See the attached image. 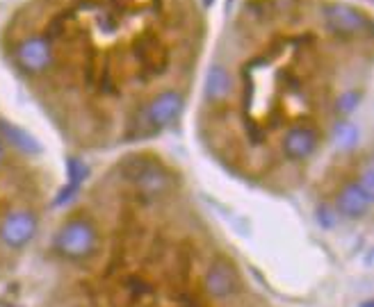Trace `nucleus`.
Returning a JSON list of instances; mask_svg holds the SVG:
<instances>
[{
	"label": "nucleus",
	"mask_w": 374,
	"mask_h": 307,
	"mask_svg": "<svg viewBox=\"0 0 374 307\" xmlns=\"http://www.w3.org/2000/svg\"><path fill=\"white\" fill-rule=\"evenodd\" d=\"M98 230L89 218H71L55 234V250L66 259H87L96 253Z\"/></svg>",
	"instance_id": "obj_1"
},
{
	"label": "nucleus",
	"mask_w": 374,
	"mask_h": 307,
	"mask_svg": "<svg viewBox=\"0 0 374 307\" xmlns=\"http://www.w3.org/2000/svg\"><path fill=\"white\" fill-rule=\"evenodd\" d=\"M37 216L33 212H12L0 223V241L7 248H23L35 239L37 234Z\"/></svg>",
	"instance_id": "obj_2"
},
{
	"label": "nucleus",
	"mask_w": 374,
	"mask_h": 307,
	"mask_svg": "<svg viewBox=\"0 0 374 307\" xmlns=\"http://www.w3.org/2000/svg\"><path fill=\"white\" fill-rule=\"evenodd\" d=\"M324 19L331 26L333 32L347 35V37L370 32V28H372L368 17H363L361 12H356L354 7H347V5H326Z\"/></svg>",
	"instance_id": "obj_3"
},
{
	"label": "nucleus",
	"mask_w": 374,
	"mask_h": 307,
	"mask_svg": "<svg viewBox=\"0 0 374 307\" xmlns=\"http://www.w3.org/2000/svg\"><path fill=\"white\" fill-rule=\"evenodd\" d=\"M240 289V273L226 259H217L206 273V291L213 298H231Z\"/></svg>",
	"instance_id": "obj_4"
},
{
	"label": "nucleus",
	"mask_w": 374,
	"mask_h": 307,
	"mask_svg": "<svg viewBox=\"0 0 374 307\" xmlns=\"http://www.w3.org/2000/svg\"><path fill=\"white\" fill-rule=\"evenodd\" d=\"M183 105H185L183 93L167 89L151 100L149 109H146V119H149V123L155 125V128H165V125H169L171 121H176L178 116H181Z\"/></svg>",
	"instance_id": "obj_5"
},
{
	"label": "nucleus",
	"mask_w": 374,
	"mask_h": 307,
	"mask_svg": "<svg viewBox=\"0 0 374 307\" xmlns=\"http://www.w3.org/2000/svg\"><path fill=\"white\" fill-rule=\"evenodd\" d=\"M17 57H19V64L26 71H30V73H42L53 62L51 44L42 37L26 39V41L19 46Z\"/></svg>",
	"instance_id": "obj_6"
},
{
	"label": "nucleus",
	"mask_w": 374,
	"mask_h": 307,
	"mask_svg": "<svg viewBox=\"0 0 374 307\" xmlns=\"http://www.w3.org/2000/svg\"><path fill=\"white\" fill-rule=\"evenodd\" d=\"M132 180H135L139 194L146 196V198H155V196L165 194L171 185L167 171L162 169L160 164H153V162L139 164L137 171L132 173Z\"/></svg>",
	"instance_id": "obj_7"
},
{
	"label": "nucleus",
	"mask_w": 374,
	"mask_h": 307,
	"mask_svg": "<svg viewBox=\"0 0 374 307\" xmlns=\"http://www.w3.org/2000/svg\"><path fill=\"white\" fill-rule=\"evenodd\" d=\"M319 144V137L313 128H306V125H297V128H290L287 135L283 137V153L287 160L301 162L315 153V148Z\"/></svg>",
	"instance_id": "obj_8"
},
{
	"label": "nucleus",
	"mask_w": 374,
	"mask_h": 307,
	"mask_svg": "<svg viewBox=\"0 0 374 307\" xmlns=\"http://www.w3.org/2000/svg\"><path fill=\"white\" fill-rule=\"evenodd\" d=\"M372 203V194L365 192V189L358 183H349L342 192L338 194V203L336 207L342 216L347 218H361L365 212L370 210Z\"/></svg>",
	"instance_id": "obj_9"
},
{
	"label": "nucleus",
	"mask_w": 374,
	"mask_h": 307,
	"mask_svg": "<svg viewBox=\"0 0 374 307\" xmlns=\"http://www.w3.org/2000/svg\"><path fill=\"white\" fill-rule=\"evenodd\" d=\"M0 135H3L14 148H19V151L28 153V155H37L42 153V144L30 135L28 130L19 128V125L14 123H7V121H0Z\"/></svg>",
	"instance_id": "obj_10"
},
{
	"label": "nucleus",
	"mask_w": 374,
	"mask_h": 307,
	"mask_svg": "<svg viewBox=\"0 0 374 307\" xmlns=\"http://www.w3.org/2000/svg\"><path fill=\"white\" fill-rule=\"evenodd\" d=\"M89 169L84 167L80 160H69V185L62 189L55 198V205H62V203H69L78 194V189L84 183V178H87Z\"/></svg>",
	"instance_id": "obj_11"
},
{
	"label": "nucleus",
	"mask_w": 374,
	"mask_h": 307,
	"mask_svg": "<svg viewBox=\"0 0 374 307\" xmlns=\"http://www.w3.org/2000/svg\"><path fill=\"white\" fill-rule=\"evenodd\" d=\"M206 93L210 100H222L231 93V75L222 66H213L206 80Z\"/></svg>",
	"instance_id": "obj_12"
},
{
	"label": "nucleus",
	"mask_w": 374,
	"mask_h": 307,
	"mask_svg": "<svg viewBox=\"0 0 374 307\" xmlns=\"http://www.w3.org/2000/svg\"><path fill=\"white\" fill-rule=\"evenodd\" d=\"M333 141L340 151H352V148L358 144V130L352 123H338L333 128Z\"/></svg>",
	"instance_id": "obj_13"
},
{
	"label": "nucleus",
	"mask_w": 374,
	"mask_h": 307,
	"mask_svg": "<svg viewBox=\"0 0 374 307\" xmlns=\"http://www.w3.org/2000/svg\"><path fill=\"white\" fill-rule=\"evenodd\" d=\"M358 98H361V93H358V91L342 93V96L338 98V102H336V109H338L340 114H349L358 105Z\"/></svg>",
	"instance_id": "obj_14"
},
{
	"label": "nucleus",
	"mask_w": 374,
	"mask_h": 307,
	"mask_svg": "<svg viewBox=\"0 0 374 307\" xmlns=\"http://www.w3.org/2000/svg\"><path fill=\"white\" fill-rule=\"evenodd\" d=\"M3 157H5V153H3V146H0V164H3Z\"/></svg>",
	"instance_id": "obj_15"
}]
</instances>
